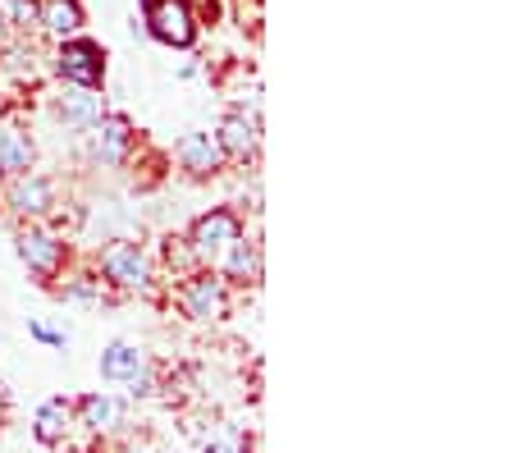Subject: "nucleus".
Wrapping results in <instances>:
<instances>
[{"instance_id": "obj_22", "label": "nucleus", "mask_w": 512, "mask_h": 453, "mask_svg": "<svg viewBox=\"0 0 512 453\" xmlns=\"http://www.w3.org/2000/svg\"><path fill=\"white\" fill-rule=\"evenodd\" d=\"M206 453H243V444L234 435H215V440H206Z\"/></svg>"}, {"instance_id": "obj_8", "label": "nucleus", "mask_w": 512, "mask_h": 453, "mask_svg": "<svg viewBox=\"0 0 512 453\" xmlns=\"http://www.w3.org/2000/svg\"><path fill=\"white\" fill-rule=\"evenodd\" d=\"M5 202L19 220H42L55 211V184L37 170H23L14 179H5Z\"/></svg>"}, {"instance_id": "obj_13", "label": "nucleus", "mask_w": 512, "mask_h": 453, "mask_svg": "<svg viewBox=\"0 0 512 453\" xmlns=\"http://www.w3.org/2000/svg\"><path fill=\"white\" fill-rule=\"evenodd\" d=\"M69 431H74V403L64 399V394H55V399H46L42 408H37V417H32V435H37V444L55 449V444L69 440Z\"/></svg>"}, {"instance_id": "obj_14", "label": "nucleus", "mask_w": 512, "mask_h": 453, "mask_svg": "<svg viewBox=\"0 0 512 453\" xmlns=\"http://www.w3.org/2000/svg\"><path fill=\"white\" fill-rule=\"evenodd\" d=\"M74 421L87 426L92 435H110L124 426V403L110 399V394H83V399L74 403Z\"/></svg>"}, {"instance_id": "obj_2", "label": "nucleus", "mask_w": 512, "mask_h": 453, "mask_svg": "<svg viewBox=\"0 0 512 453\" xmlns=\"http://www.w3.org/2000/svg\"><path fill=\"white\" fill-rule=\"evenodd\" d=\"M174 302H179V312L188 316L192 325H215L229 316V284H224L211 266H202V270H192V275L179 280Z\"/></svg>"}, {"instance_id": "obj_21", "label": "nucleus", "mask_w": 512, "mask_h": 453, "mask_svg": "<svg viewBox=\"0 0 512 453\" xmlns=\"http://www.w3.org/2000/svg\"><path fill=\"white\" fill-rule=\"evenodd\" d=\"M28 335L37 339V344H46V348H64V335H60V330H46L42 321H28Z\"/></svg>"}, {"instance_id": "obj_18", "label": "nucleus", "mask_w": 512, "mask_h": 453, "mask_svg": "<svg viewBox=\"0 0 512 453\" xmlns=\"http://www.w3.org/2000/svg\"><path fill=\"white\" fill-rule=\"evenodd\" d=\"M142 367H151L147 353H142L138 344H110L106 353H101V380H115V385H124V380H133Z\"/></svg>"}, {"instance_id": "obj_20", "label": "nucleus", "mask_w": 512, "mask_h": 453, "mask_svg": "<svg viewBox=\"0 0 512 453\" xmlns=\"http://www.w3.org/2000/svg\"><path fill=\"white\" fill-rule=\"evenodd\" d=\"M64 293H74L83 302H101L106 298V284H101V275H74V280H64Z\"/></svg>"}, {"instance_id": "obj_11", "label": "nucleus", "mask_w": 512, "mask_h": 453, "mask_svg": "<svg viewBox=\"0 0 512 453\" xmlns=\"http://www.w3.org/2000/svg\"><path fill=\"white\" fill-rule=\"evenodd\" d=\"M215 142H220L224 161H252L261 151V119L247 115V110H229L215 129Z\"/></svg>"}, {"instance_id": "obj_10", "label": "nucleus", "mask_w": 512, "mask_h": 453, "mask_svg": "<svg viewBox=\"0 0 512 453\" xmlns=\"http://www.w3.org/2000/svg\"><path fill=\"white\" fill-rule=\"evenodd\" d=\"M174 156H179V165L188 170V179H215V174L229 165L220 142H215V133H206V129L183 133V138L174 142Z\"/></svg>"}, {"instance_id": "obj_16", "label": "nucleus", "mask_w": 512, "mask_h": 453, "mask_svg": "<svg viewBox=\"0 0 512 453\" xmlns=\"http://www.w3.org/2000/svg\"><path fill=\"white\" fill-rule=\"evenodd\" d=\"M46 37L64 42V37H74L87 28V10L83 0H42V23H37Z\"/></svg>"}, {"instance_id": "obj_4", "label": "nucleus", "mask_w": 512, "mask_h": 453, "mask_svg": "<svg viewBox=\"0 0 512 453\" xmlns=\"http://www.w3.org/2000/svg\"><path fill=\"white\" fill-rule=\"evenodd\" d=\"M106 46L92 42V37L74 33L64 37L60 46H55V74H60V83H74V87H96V92H106Z\"/></svg>"}, {"instance_id": "obj_5", "label": "nucleus", "mask_w": 512, "mask_h": 453, "mask_svg": "<svg viewBox=\"0 0 512 453\" xmlns=\"http://www.w3.org/2000/svg\"><path fill=\"white\" fill-rule=\"evenodd\" d=\"M14 252H19V261L37 280H60L64 266H69V243L55 238L51 229H42V225H23L19 234H14Z\"/></svg>"}, {"instance_id": "obj_12", "label": "nucleus", "mask_w": 512, "mask_h": 453, "mask_svg": "<svg viewBox=\"0 0 512 453\" xmlns=\"http://www.w3.org/2000/svg\"><path fill=\"white\" fill-rule=\"evenodd\" d=\"M55 115L69 124V129L87 133L96 124V119L106 115V97L96 92V87H74V83H64V92L55 97Z\"/></svg>"}, {"instance_id": "obj_6", "label": "nucleus", "mask_w": 512, "mask_h": 453, "mask_svg": "<svg viewBox=\"0 0 512 453\" xmlns=\"http://www.w3.org/2000/svg\"><path fill=\"white\" fill-rule=\"evenodd\" d=\"M238 234H243V220H238V211H229V206H211L206 216H197L188 225V243H192V252L202 257V266H211Z\"/></svg>"}, {"instance_id": "obj_7", "label": "nucleus", "mask_w": 512, "mask_h": 453, "mask_svg": "<svg viewBox=\"0 0 512 453\" xmlns=\"http://www.w3.org/2000/svg\"><path fill=\"white\" fill-rule=\"evenodd\" d=\"M87 133H92V156L101 165H110V170L128 165V156H133V142H138V129H133V119H128V115H119V110H106V115L96 119Z\"/></svg>"}, {"instance_id": "obj_15", "label": "nucleus", "mask_w": 512, "mask_h": 453, "mask_svg": "<svg viewBox=\"0 0 512 453\" xmlns=\"http://www.w3.org/2000/svg\"><path fill=\"white\" fill-rule=\"evenodd\" d=\"M37 83V55H32V46H0V92H10V97H19V92H28V87Z\"/></svg>"}, {"instance_id": "obj_9", "label": "nucleus", "mask_w": 512, "mask_h": 453, "mask_svg": "<svg viewBox=\"0 0 512 453\" xmlns=\"http://www.w3.org/2000/svg\"><path fill=\"white\" fill-rule=\"evenodd\" d=\"M211 270L220 275L224 284L252 289V284H261V243H256V238H247V234H238L234 243H229V248L211 261Z\"/></svg>"}, {"instance_id": "obj_23", "label": "nucleus", "mask_w": 512, "mask_h": 453, "mask_svg": "<svg viewBox=\"0 0 512 453\" xmlns=\"http://www.w3.org/2000/svg\"><path fill=\"white\" fill-rule=\"evenodd\" d=\"M10 42V23H5V10H0V46Z\"/></svg>"}, {"instance_id": "obj_1", "label": "nucleus", "mask_w": 512, "mask_h": 453, "mask_svg": "<svg viewBox=\"0 0 512 453\" xmlns=\"http://www.w3.org/2000/svg\"><path fill=\"white\" fill-rule=\"evenodd\" d=\"M96 275L115 293H151V261L128 238H110L106 248L96 252Z\"/></svg>"}, {"instance_id": "obj_3", "label": "nucleus", "mask_w": 512, "mask_h": 453, "mask_svg": "<svg viewBox=\"0 0 512 453\" xmlns=\"http://www.w3.org/2000/svg\"><path fill=\"white\" fill-rule=\"evenodd\" d=\"M142 23L170 51L197 46V33H202V19H197V10H192L188 0H142Z\"/></svg>"}, {"instance_id": "obj_19", "label": "nucleus", "mask_w": 512, "mask_h": 453, "mask_svg": "<svg viewBox=\"0 0 512 453\" xmlns=\"http://www.w3.org/2000/svg\"><path fill=\"white\" fill-rule=\"evenodd\" d=\"M0 10H5L10 33H32L42 23V0H0Z\"/></svg>"}, {"instance_id": "obj_17", "label": "nucleus", "mask_w": 512, "mask_h": 453, "mask_svg": "<svg viewBox=\"0 0 512 453\" xmlns=\"http://www.w3.org/2000/svg\"><path fill=\"white\" fill-rule=\"evenodd\" d=\"M32 161H37V147H32V138L23 129H0V184L5 179H14V174L32 170Z\"/></svg>"}]
</instances>
